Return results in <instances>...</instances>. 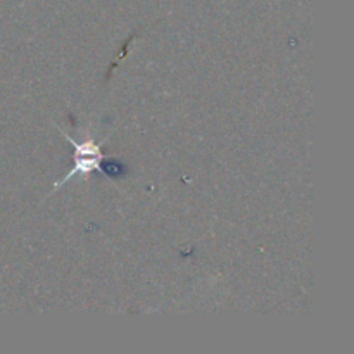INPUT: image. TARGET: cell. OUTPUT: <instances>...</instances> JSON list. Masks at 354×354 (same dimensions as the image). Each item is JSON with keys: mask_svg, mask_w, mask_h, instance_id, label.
Masks as SVG:
<instances>
[{"mask_svg": "<svg viewBox=\"0 0 354 354\" xmlns=\"http://www.w3.org/2000/svg\"><path fill=\"white\" fill-rule=\"evenodd\" d=\"M62 137L68 138V140L73 144V147H75V168H73L71 171H69L68 175L61 180V182L55 183L54 185L55 190H57L62 183H66V182H69L71 178H75V176L80 175V176H83V178H86V176H88V173L100 171V168H102V161H104L100 145H97L93 140L76 142L75 138L69 137L68 133H62Z\"/></svg>", "mask_w": 354, "mask_h": 354, "instance_id": "obj_1", "label": "cell"}, {"mask_svg": "<svg viewBox=\"0 0 354 354\" xmlns=\"http://www.w3.org/2000/svg\"><path fill=\"white\" fill-rule=\"evenodd\" d=\"M102 162H104V168H100V171H102L104 175L118 178V176H121L124 173L123 165H121L120 161H116V159H109V161H106V159H104Z\"/></svg>", "mask_w": 354, "mask_h": 354, "instance_id": "obj_2", "label": "cell"}]
</instances>
